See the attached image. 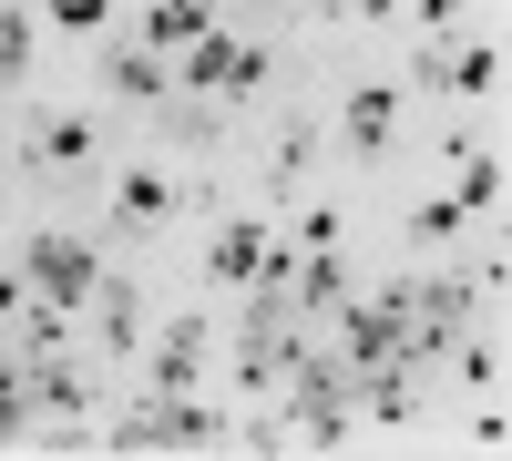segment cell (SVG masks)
Instances as JSON below:
<instances>
[{"label":"cell","instance_id":"cell-27","mask_svg":"<svg viewBox=\"0 0 512 461\" xmlns=\"http://www.w3.org/2000/svg\"><path fill=\"white\" fill-rule=\"evenodd\" d=\"M420 21H461V0H420Z\"/></svg>","mask_w":512,"mask_h":461},{"label":"cell","instance_id":"cell-22","mask_svg":"<svg viewBox=\"0 0 512 461\" xmlns=\"http://www.w3.org/2000/svg\"><path fill=\"white\" fill-rule=\"evenodd\" d=\"M21 410H31V369H0V441L21 431Z\"/></svg>","mask_w":512,"mask_h":461},{"label":"cell","instance_id":"cell-10","mask_svg":"<svg viewBox=\"0 0 512 461\" xmlns=\"http://www.w3.org/2000/svg\"><path fill=\"white\" fill-rule=\"evenodd\" d=\"M256 257H267V226L246 216V226H226L216 246H205V277H216V287H246V277H256Z\"/></svg>","mask_w":512,"mask_h":461},{"label":"cell","instance_id":"cell-2","mask_svg":"<svg viewBox=\"0 0 512 461\" xmlns=\"http://www.w3.org/2000/svg\"><path fill=\"white\" fill-rule=\"evenodd\" d=\"M400 349H410V287L338 308V369H390Z\"/></svg>","mask_w":512,"mask_h":461},{"label":"cell","instance_id":"cell-24","mask_svg":"<svg viewBox=\"0 0 512 461\" xmlns=\"http://www.w3.org/2000/svg\"><path fill=\"white\" fill-rule=\"evenodd\" d=\"M410 236H461V205L441 195V205H420V216H410Z\"/></svg>","mask_w":512,"mask_h":461},{"label":"cell","instance_id":"cell-14","mask_svg":"<svg viewBox=\"0 0 512 461\" xmlns=\"http://www.w3.org/2000/svg\"><path fill=\"white\" fill-rule=\"evenodd\" d=\"M93 298H103V349H134V339H144V298H134L123 277H113V287H93Z\"/></svg>","mask_w":512,"mask_h":461},{"label":"cell","instance_id":"cell-15","mask_svg":"<svg viewBox=\"0 0 512 461\" xmlns=\"http://www.w3.org/2000/svg\"><path fill=\"white\" fill-rule=\"evenodd\" d=\"M451 164H461V195H451L461 216H482V205H502V164H492V154H472V144H461Z\"/></svg>","mask_w":512,"mask_h":461},{"label":"cell","instance_id":"cell-1","mask_svg":"<svg viewBox=\"0 0 512 461\" xmlns=\"http://www.w3.org/2000/svg\"><path fill=\"white\" fill-rule=\"evenodd\" d=\"M287 410H297V451H338L349 441V369L338 359H318V349H297V369H287Z\"/></svg>","mask_w":512,"mask_h":461},{"label":"cell","instance_id":"cell-4","mask_svg":"<svg viewBox=\"0 0 512 461\" xmlns=\"http://www.w3.org/2000/svg\"><path fill=\"white\" fill-rule=\"evenodd\" d=\"M21 277H31V298H62V308H82V298L103 287V267H93V246H82V236H31Z\"/></svg>","mask_w":512,"mask_h":461},{"label":"cell","instance_id":"cell-13","mask_svg":"<svg viewBox=\"0 0 512 461\" xmlns=\"http://www.w3.org/2000/svg\"><path fill=\"white\" fill-rule=\"evenodd\" d=\"M287 298H297V308H318V318H338V308H349V267H338V246L297 267V287H287Z\"/></svg>","mask_w":512,"mask_h":461},{"label":"cell","instance_id":"cell-20","mask_svg":"<svg viewBox=\"0 0 512 461\" xmlns=\"http://www.w3.org/2000/svg\"><path fill=\"white\" fill-rule=\"evenodd\" d=\"M21 62H31V21L11 11V0H0V93L21 82Z\"/></svg>","mask_w":512,"mask_h":461},{"label":"cell","instance_id":"cell-17","mask_svg":"<svg viewBox=\"0 0 512 461\" xmlns=\"http://www.w3.org/2000/svg\"><path fill=\"white\" fill-rule=\"evenodd\" d=\"M113 93H123V103H154V93H175V82H164V52H123V62H113Z\"/></svg>","mask_w":512,"mask_h":461},{"label":"cell","instance_id":"cell-11","mask_svg":"<svg viewBox=\"0 0 512 461\" xmlns=\"http://www.w3.org/2000/svg\"><path fill=\"white\" fill-rule=\"evenodd\" d=\"M195 359H205V318H175L154 349V390H195Z\"/></svg>","mask_w":512,"mask_h":461},{"label":"cell","instance_id":"cell-23","mask_svg":"<svg viewBox=\"0 0 512 461\" xmlns=\"http://www.w3.org/2000/svg\"><path fill=\"white\" fill-rule=\"evenodd\" d=\"M297 246H308V257H328V246H338V205H318V216H297Z\"/></svg>","mask_w":512,"mask_h":461},{"label":"cell","instance_id":"cell-5","mask_svg":"<svg viewBox=\"0 0 512 461\" xmlns=\"http://www.w3.org/2000/svg\"><path fill=\"white\" fill-rule=\"evenodd\" d=\"M410 82H441V93H492V82H502V52H492V41H472V52H420Z\"/></svg>","mask_w":512,"mask_h":461},{"label":"cell","instance_id":"cell-19","mask_svg":"<svg viewBox=\"0 0 512 461\" xmlns=\"http://www.w3.org/2000/svg\"><path fill=\"white\" fill-rule=\"evenodd\" d=\"M308 164H318V123H287V134H277V164H267V175H277V185H297Z\"/></svg>","mask_w":512,"mask_h":461},{"label":"cell","instance_id":"cell-8","mask_svg":"<svg viewBox=\"0 0 512 461\" xmlns=\"http://www.w3.org/2000/svg\"><path fill=\"white\" fill-rule=\"evenodd\" d=\"M31 154L52 164V175H72V164H93V123H82V113H41L31 123Z\"/></svg>","mask_w":512,"mask_h":461},{"label":"cell","instance_id":"cell-26","mask_svg":"<svg viewBox=\"0 0 512 461\" xmlns=\"http://www.w3.org/2000/svg\"><path fill=\"white\" fill-rule=\"evenodd\" d=\"M31 308V277H0V318H21Z\"/></svg>","mask_w":512,"mask_h":461},{"label":"cell","instance_id":"cell-12","mask_svg":"<svg viewBox=\"0 0 512 461\" xmlns=\"http://www.w3.org/2000/svg\"><path fill=\"white\" fill-rule=\"evenodd\" d=\"M31 410H72V421H82V410H103V400H93V380H82V369L31 359Z\"/></svg>","mask_w":512,"mask_h":461},{"label":"cell","instance_id":"cell-18","mask_svg":"<svg viewBox=\"0 0 512 461\" xmlns=\"http://www.w3.org/2000/svg\"><path fill=\"white\" fill-rule=\"evenodd\" d=\"M420 328H461V318H472V287H461V277H441V287H420Z\"/></svg>","mask_w":512,"mask_h":461},{"label":"cell","instance_id":"cell-25","mask_svg":"<svg viewBox=\"0 0 512 461\" xmlns=\"http://www.w3.org/2000/svg\"><path fill=\"white\" fill-rule=\"evenodd\" d=\"M103 11H113V0H52V21H62V31H93Z\"/></svg>","mask_w":512,"mask_h":461},{"label":"cell","instance_id":"cell-7","mask_svg":"<svg viewBox=\"0 0 512 461\" xmlns=\"http://www.w3.org/2000/svg\"><path fill=\"white\" fill-rule=\"evenodd\" d=\"M205 31H216V0H154V11H144L154 52H185V41H205Z\"/></svg>","mask_w":512,"mask_h":461},{"label":"cell","instance_id":"cell-16","mask_svg":"<svg viewBox=\"0 0 512 461\" xmlns=\"http://www.w3.org/2000/svg\"><path fill=\"white\" fill-rule=\"evenodd\" d=\"M226 62H236V41H226V31L185 41V82H195V93H226Z\"/></svg>","mask_w":512,"mask_h":461},{"label":"cell","instance_id":"cell-6","mask_svg":"<svg viewBox=\"0 0 512 461\" xmlns=\"http://www.w3.org/2000/svg\"><path fill=\"white\" fill-rule=\"evenodd\" d=\"M338 123H349V144H359V154H390V123H400V82H359Z\"/></svg>","mask_w":512,"mask_h":461},{"label":"cell","instance_id":"cell-3","mask_svg":"<svg viewBox=\"0 0 512 461\" xmlns=\"http://www.w3.org/2000/svg\"><path fill=\"white\" fill-rule=\"evenodd\" d=\"M216 441H226L216 410H195L185 390H154V400H144V421H123L103 451H216Z\"/></svg>","mask_w":512,"mask_h":461},{"label":"cell","instance_id":"cell-21","mask_svg":"<svg viewBox=\"0 0 512 461\" xmlns=\"http://www.w3.org/2000/svg\"><path fill=\"white\" fill-rule=\"evenodd\" d=\"M451 349H461V380H472V390L502 380V349H492V339H461V328H451Z\"/></svg>","mask_w":512,"mask_h":461},{"label":"cell","instance_id":"cell-9","mask_svg":"<svg viewBox=\"0 0 512 461\" xmlns=\"http://www.w3.org/2000/svg\"><path fill=\"white\" fill-rule=\"evenodd\" d=\"M175 185H164V164H134V175H123V195H113V216L123 226H164V216H175Z\"/></svg>","mask_w":512,"mask_h":461}]
</instances>
